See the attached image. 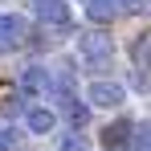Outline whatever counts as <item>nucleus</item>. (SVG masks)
<instances>
[{"label":"nucleus","mask_w":151,"mask_h":151,"mask_svg":"<svg viewBox=\"0 0 151 151\" xmlns=\"http://www.w3.org/2000/svg\"><path fill=\"white\" fill-rule=\"evenodd\" d=\"M21 37H25V21L21 17H0V49L21 45Z\"/></svg>","instance_id":"4"},{"label":"nucleus","mask_w":151,"mask_h":151,"mask_svg":"<svg viewBox=\"0 0 151 151\" xmlns=\"http://www.w3.org/2000/svg\"><path fill=\"white\" fill-rule=\"evenodd\" d=\"M25 127L33 131V135H49L53 127H57V114H53V110H45V106H33V110L25 114Z\"/></svg>","instance_id":"3"},{"label":"nucleus","mask_w":151,"mask_h":151,"mask_svg":"<svg viewBox=\"0 0 151 151\" xmlns=\"http://www.w3.org/2000/svg\"><path fill=\"white\" fill-rule=\"evenodd\" d=\"M131 86H135V90H151V82H147V74H131Z\"/></svg>","instance_id":"12"},{"label":"nucleus","mask_w":151,"mask_h":151,"mask_svg":"<svg viewBox=\"0 0 151 151\" xmlns=\"http://www.w3.org/2000/svg\"><path fill=\"white\" fill-rule=\"evenodd\" d=\"M17 147H21V135L12 127H0V151H17Z\"/></svg>","instance_id":"10"},{"label":"nucleus","mask_w":151,"mask_h":151,"mask_svg":"<svg viewBox=\"0 0 151 151\" xmlns=\"http://www.w3.org/2000/svg\"><path fill=\"white\" fill-rule=\"evenodd\" d=\"M37 12H41V21H49V25H70V8H65V0H41Z\"/></svg>","instance_id":"5"},{"label":"nucleus","mask_w":151,"mask_h":151,"mask_svg":"<svg viewBox=\"0 0 151 151\" xmlns=\"http://www.w3.org/2000/svg\"><path fill=\"white\" fill-rule=\"evenodd\" d=\"M61 106H65V114H70V123H74V127H86V119H90V106H82V102H74V98H65Z\"/></svg>","instance_id":"8"},{"label":"nucleus","mask_w":151,"mask_h":151,"mask_svg":"<svg viewBox=\"0 0 151 151\" xmlns=\"http://www.w3.org/2000/svg\"><path fill=\"white\" fill-rule=\"evenodd\" d=\"M86 12H90V21L106 25V21L114 17V4H110V0H90V4H86Z\"/></svg>","instance_id":"7"},{"label":"nucleus","mask_w":151,"mask_h":151,"mask_svg":"<svg viewBox=\"0 0 151 151\" xmlns=\"http://www.w3.org/2000/svg\"><path fill=\"white\" fill-rule=\"evenodd\" d=\"M78 49H82V57H86L90 65H106V61H110V53H114V41H110V33L90 29V33H82V37H78Z\"/></svg>","instance_id":"1"},{"label":"nucleus","mask_w":151,"mask_h":151,"mask_svg":"<svg viewBox=\"0 0 151 151\" xmlns=\"http://www.w3.org/2000/svg\"><path fill=\"white\" fill-rule=\"evenodd\" d=\"M131 131H135L131 123H114V127H106V131H102V139H106V143H123V139H135Z\"/></svg>","instance_id":"9"},{"label":"nucleus","mask_w":151,"mask_h":151,"mask_svg":"<svg viewBox=\"0 0 151 151\" xmlns=\"http://www.w3.org/2000/svg\"><path fill=\"white\" fill-rule=\"evenodd\" d=\"M61 151H86V139L82 135H61Z\"/></svg>","instance_id":"11"},{"label":"nucleus","mask_w":151,"mask_h":151,"mask_svg":"<svg viewBox=\"0 0 151 151\" xmlns=\"http://www.w3.org/2000/svg\"><path fill=\"white\" fill-rule=\"evenodd\" d=\"M21 86H25L29 94H41V90H49L53 82H49V74H45V65H29L25 74H21Z\"/></svg>","instance_id":"6"},{"label":"nucleus","mask_w":151,"mask_h":151,"mask_svg":"<svg viewBox=\"0 0 151 151\" xmlns=\"http://www.w3.org/2000/svg\"><path fill=\"white\" fill-rule=\"evenodd\" d=\"M86 94H90L94 106H119V102L127 98V90L119 86V82H90V90H86Z\"/></svg>","instance_id":"2"}]
</instances>
